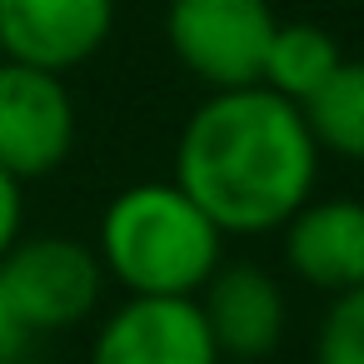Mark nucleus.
<instances>
[{"label": "nucleus", "instance_id": "1", "mask_svg": "<svg viewBox=\"0 0 364 364\" xmlns=\"http://www.w3.org/2000/svg\"><path fill=\"white\" fill-rule=\"evenodd\" d=\"M314 175L319 145L299 105L264 85L210 90L180 130L175 185L220 235L279 230L314 195Z\"/></svg>", "mask_w": 364, "mask_h": 364}, {"label": "nucleus", "instance_id": "2", "mask_svg": "<svg viewBox=\"0 0 364 364\" xmlns=\"http://www.w3.org/2000/svg\"><path fill=\"white\" fill-rule=\"evenodd\" d=\"M220 230L175 180L120 190L100 215V269L130 294L195 299L220 269Z\"/></svg>", "mask_w": 364, "mask_h": 364}, {"label": "nucleus", "instance_id": "3", "mask_svg": "<svg viewBox=\"0 0 364 364\" xmlns=\"http://www.w3.org/2000/svg\"><path fill=\"white\" fill-rule=\"evenodd\" d=\"M0 289L26 334H60L90 319L105 289V269L100 255L75 235H31L0 255Z\"/></svg>", "mask_w": 364, "mask_h": 364}, {"label": "nucleus", "instance_id": "4", "mask_svg": "<svg viewBox=\"0 0 364 364\" xmlns=\"http://www.w3.org/2000/svg\"><path fill=\"white\" fill-rule=\"evenodd\" d=\"M274 26L269 0H170L165 11L170 50L210 90L259 85Z\"/></svg>", "mask_w": 364, "mask_h": 364}, {"label": "nucleus", "instance_id": "5", "mask_svg": "<svg viewBox=\"0 0 364 364\" xmlns=\"http://www.w3.org/2000/svg\"><path fill=\"white\" fill-rule=\"evenodd\" d=\"M75 145V100L60 75L0 60V170L36 180L65 165Z\"/></svg>", "mask_w": 364, "mask_h": 364}, {"label": "nucleus", "instance_id": "6", "mask_svg": "<svg viewBox=\"0 0 364 364\" xmlns=\"http://www.w3.org/2000/svg\"><path fill=\"white\" fill-rule=\"evenodd\" d=\"M115 0H0V60L65 75L100 55Z\"/></svg>", "mask_w": 364, "mask_h": 364}, {"label": "nucleus", "instance_id": "7", "mask_svg": "<svg viewBox=\"0 0 364 364\" xmlns=\"http://www.w3.org/2000/svg\"><path fill=\"white\" fill-rule=\"evenodd\" d=\"M90 364H220L195 299L130 294L95 334Z\"/></svg>", "mask_w": 364, "mask_h": 364}, {"label": "nucleus", "instance_id": "8", "mask_svg": "<svg viewBox=\"0 0 364 364\" xmlns=\"http://www.w3.org/2000/svg\"><path fill=\"white\" fill-rule=\"evenodd\" d=\"M195 304L215 354H230L240 364L269 359L284 339V289L259 264H220L200 284Z\"/></svg>", "mask_w": 364, "mask_h": 364}, {"label": "nucleus", "instance_id": "9", "mask_svg": "<svg viewBox=\"0 0 364 364\" xmlns=\"http://www.w3.org/2000/svg\"><path fill=\"white\" fill-rule=\"evenodd\" d=\"M279 230H284V264L309 289L344 294L364 284V200L309 195Z\"/></svg>", "mask_w": 364, "mask_h": 364}, {"label": "nucleus", "instance_id": "10", "mask_svg": "<svg viewBox=\"0 0 364 364\" xmlns=\"http://www.w3.org/2000/svg\"><path fill=\"white\" fill-rule=\"evenodd\" d=\"M339 46L329 31L309 26V21H289V26H274L269 36V50H264V70H259V85L304 105L339 65Z\"/></svg>", "mask_w": 364, "mask_h": 364}, {"label": "nucleus", "instance_id": "11", "mask_svg": "<svg viewBox=\"0 0 364 364\" xmlns=\"http://www.w3.org/2000/svg\"><path fill=\"white\" fill-rule=\"evenodd\" d=\"M319 150L339 160H364V60H339L334 75L299 105Z\"/></svg>", "mask_w": 364, "mask_h": 364}, {"label": "nucleus", "instance_id": "12", "mask_svg": "<svg viewBox=\"0 0 364 364\" xmlns=\"http://www.w3.org/2000/svg\"><path fill=\"white\" fill-rule=\"evenodd\" d=\"M314 364H364V284L329 294V309L314 329Z\"/></svg>", "mask_w": 364, "mask_h": 364}, {"label": "nucleus", "instance_id": "13", "mask_svg": "<svg viewBox=\"0 0 364 364\" xmlns=\"http://www.w3.org/2000/svg\"><path fill=\"white\" fill-rule=\"evenodd\" d=\"M21 215H26V205H21V180L0 170V255L21 240Z\"/></svg>", "mask_w": 364, "mask_h": 364}, {"label": "nucleus", "instance_id": "14", "mask_svg": "<svg viewBox=\"0 0 364 364\" xmlns=\"http://www.w3.org/2000/svg\"><path fill=\"white\" fill-rule=\"evenodd\" d=\"M26 344H31V334H26V324L16 319V309H11V299H6V289H0V364L21 359V354H26Z\"/></svg>", "mask_w": 364, "mask_h": 364}, {"label": "nucleus", "instance_id": "15", "mask_svg": "<svg viewBox=\"0 0 364 364\" xmlns=\"http://www.w3.org/2000/svg\"><path fill=\"white\" fill-rule=\"evenodd\" d=\"M11 364H21V359H11Z\"/></svg>", "mask_w": 364, "mask_h": 364}]
</instances>
